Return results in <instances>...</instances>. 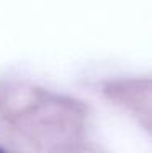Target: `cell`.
Wrapping results in <instances>:
<instances>
[{"label": "cell", "mask_w": 152, "mask_h": 153, "mask_svg": "<svg viewBox=\"0 0 152 153\" xmlns=\"http://www.w3.org/2000/svg\"><path fill=\"white\" fill-rule=\"evenodd\" d=\"M0 109L26 153H108L93 135L82 103L36 86L0 90Z\"/></svg>", "instance_id": "cell-1"}, {"label": "cell", "mask_w": 152, "mask_h": 153, "mask_svg": "<svg viewBox=\"0 0 152 153\" xmlns=\"http://www.w3.org/2000/svg\"><path fill=\"white\" fill-rule=\"evenodd\" d=\"M0 153H26L16 130L0 109Z\"/></svg>", "instance_id": "cell-2"}]
</instances>
